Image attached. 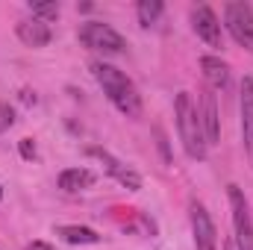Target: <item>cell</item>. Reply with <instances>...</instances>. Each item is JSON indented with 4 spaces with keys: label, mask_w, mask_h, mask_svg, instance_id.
Wrapping results in <instances>:
<instances>
[{
    "label": "cell",
    "mask_w": 253,
    "mask_h": 250,
    "mask_svg": "<svg viewBox=\"0 0 253 250\" xmlns=\"http://www.w3.org/2000/svg\"><path fill=\"white\" fill-rule=\"evenodd\" d=\"M224 27L233 42L245 50H253V6L251 3H227L224 6Z\"/></svg>",
    "instance_id": "obj_5"
},
{
    "label": "cell",
    "mask_w": 253,
    "mask_h": 250,
    "mask_svg": "<svg viewBox=\"0 0 253 250\" xmlns=\"http://www.w3.org/2000/svg\"><path fill=\"white\" fill-rule=\"evenodd\" d=\"M12 124H15V109H12L6 100H0V135H3V132H9Z\"/></svg>",
    "instance_id": "obj_17"
},
{
    "label": "cell",
    "mask_w": 253,
    "mask_h": 250,
    "mask_svg": "<svg viewBox=\"0 0 253 250\" xmlns=\"http://www.w3.org/2000/svg\"><path fill=\"white\" fill-rule=\"evenodd\" d=\"M224 250H239V248H236V242L230 239V242H227V248H224Z\"/></svg>",
    "instance_id": "obj_21"
},
{
    "label": "cell",
    "mask_w": 253,
    "mask_h": 250,
    "mask_svg": "<svg viewBox=\"0 0 253 250\" xmlns=\"http://www.w3.org/2000/svg\"><path fill=\"white\" fill-rule=\"evenodd\" d=\"M227 197H230V212H233V242L239 250H253V218L248 197L239 186H227Z\"/></svg>",
    "instance_id": "obj_4"
},
{
    "label": "cell",
    "mask_w": 253,
    "mask_h": 250,
    "mask_svg": "<svg viewBox=\"0 0 253 250\" xmlns=\"http://www.w3.org/2000/svg\"><path fill=\"white\" fill-rule=\"evenodd\" d=\"M85 153H88V156H94V159H100V162H103V168H106V174H109L112 180H118L124 188H129V191H141V177H138L132 168H126L121 159H115L109 150H103V147H88Z\"/></svg>",
    "instance_id": "obj_9"
},
{
    "label": "cell",
    "mask_w": 253,
    "mask_h": 250,
    "mask_svg": "<svg viewBox=\"0 0 253 250\" xmlns=\"http://www.w3.org/2000/svg\"><path fill=\"white\" fill-rule=\"evenodd\" d=\"M56 183L62 191H85V188H91L97 183V174L94 171H88V168H65L62 174L56 177Z\"/></svg>",
    "instance_id": "obj_13"
},
{
    "label": "cell",
    "mask_w": 253,
    "mask_h": 250,
    "mask_svg": "<svg viewBox=\"0 0 253 250\" xmlns=\"http://www.w3.org/2000/svg\"><path fill=\"white\" fill-rule=\"evenodd\" d=\"M21 94H24V100H27V103H36V94H33V91H21Z\"/></svg>",
    "instance_id": "obj_20"
},
{
    "label": "cell",
    "mask_w": 253,
    "mask_h": 250,
    "mask_svg": "<svg viewBox=\"0 0 253 250\" xmlns=\"http://www.w3.org/2000/svg\"><path fill=\"white\" fill-rule=\"evenodd\" d=\"M91 77L97 80V85L103 88V94L109 97V103L121 115H126V118H138L141 115V94H138L135 83L121 68H115L109 62H91Z\"/></svg>",
    "instance_id": "obj_1"
},
{
    "label": "cell",
    "mask_w": 253,
    "mask_h": 250,
    "mask_svg": "<svg viewBox=\"0 0 253 250\" xmlns=\"http://www.w3.org/2000/svg\"><path fill=\"white\" fill-rule=\"evenodd\" d=\"M18 150H21L24 159H36V141L33 138H21L18 141Z\"/></svg>",
    "instance_id": "obj_18"
},
{
    "label": "cell",
    "mask_w": 253,
    "mask_h": 250,
    "mask_svg": "<svg viewBox=\"0 0 253 250\" xmlns=\"http://www.w3.org/2000/svg\"><path fill=\"white\" fill-rule=\"evenodd\" d=\"M24 250H56V248H53V245H47V242H30Z\"/></svg>",
    "instance_id": "obj_19"
},
{
    "label": "cell",
    "mask_w": 253,
    "mask_h": 250,
    "mask_svg": "<svg viewBox=\"0 0 253 250\" xmlns=\"http://www.w3.org/2000/svg\"><path fill=\"white\" fill-rule=\"evenodd\" d=\"M197 115H200V126H203V135H206V144H218L221 141V118H218V100H215V91L212 88H200L197 91Z\"/></svg>",
    "instance_id": "obj_8"
},
{
    "label": "cell",
    "mask_w": 253,
    "mask_h": 250,
    "mask_svg": "<svg viewBox=\"0 0 253 250\" xmlns=\"http://www.w3.org/2000/svg\"><path fill=\"white\" fill-rule=\"evenodd\" d=\"M15 36H18L27 47H47L50 39H53V30H50V24H44V21H39V18H27V21H18Z\"/></svg>",
    "instance_id": "obj_11"
},
{
    "label": "cell",
    "mask_w": 253,
    "mask_h": 250,
    "mask_svg": "<svg viewBox=\"0 0 253 250\" xmlns=\"http://www.w3.org/2000/svg\"><path fill=\"white\" fill-rule=\"evenodd\" d=\"M56 236L68 245H100V236L91 227H80V224H62L56 227Z\"/></svg>",
    "instance_id": "obj_14"
},
{
    "label": "cell",
    "mask_w": 253,
    "mask_h": 250,
    "mask_svg": "<svg viewBox=\"0 0 253 250\" xmlns=\"http://www.w3.org/2000/svg\"><path fill=\"white\" fill-rule=\"evenodd\" d=\"M189 18H191V30L197 33L200 42H206L209 47H224V33H221V21L218 15L206 6V3H197L189 9Z\"/></svg>",
    "instance_id": "obj_7"
},
{
    "label": "cell",
    "mask_w": 253,
    "mask_h": 250,
    "mask_svg": "<svg viewBox=\"0 0 253 250\" xmlns=\"http://www.w3.org/2000/svg\"><path fill=\"white\" fill-rule=\"evenodd\" d=\"M189 221H191V236H194V248L197 250H218V230L212 215L206 212V206L200 200H189Z\"/></svg>",
    "instance_id": "obj_6"
},
{
    "label": "cell",
    "mask_w": 253,
    "mask_h": 250,
    "mask_svg": "<svg viewBox=\"0 0 253 250\" xmlns=\"http://www.w3.org/2000/svg\"><path fill=\"white\" fill-rule=\"evenodd\" d=\"M77 39L83 47L94 50V53H106V56H121L126 53V39L109 24L103 21H85L77 30Z\"/></svg>",
    "instance_id": "obj_3"
},
{
    "label": "cell",
    "mask_w": 253,
    "mask_h": 250,
    "mask_svg": "<svg viewBox=\"0 0 253 250\" xmlns=\"http://www.w3.org/2000/svg\"><path fill=\"white\" fill-rule=\"evenodd\" d=\"M200 71H203V80H206V88L212 91H224L230 85V65L224 62L221 56H200Z\"/></svg>",
    "instance_id": "obj_12"
},
{
    "label": "cell",
    "mask_w": 253,
    "mask_h": 250,
    "mask_svg": "<svg viewBox=\"0 0 253 250\" xmlns=\"http://www.w3.org/2000/svg\"><path fill=\"white\" fill-rule=\"evenodd\" d=\"M30 12H33V18H39V21H56L59 18V3H30Z\"/></svg>",
    "instance_id": "obj_16"
},
{
    "label": "cell",
    "mask_w": 253,
    "mask_h": 250,
    "mask_svg": "<svg viewBox=\"0 0 253 250\" xmlns=\"http://www.w3.org/2000/svg\"><path fill=\"white\" fill-rule=\"evenodd\" d=\"M239 109H242V138H245V153L253 165V77L242 80L239 88Z\"/></svg>",
    "instance_id": "obj_10"
},
{
    "label": "cell",
    "mask_w": 253,
    "mask_h": 250,
    "mask_svg": "<svg viewBox=\"0 0 253 250\" xmlns=\"http://www.w3.org/2000/svg\"><path fill=\"white\" fill-rule=\"evenodd\" d=\"M0 197H3V188H0Z\"/></svg>",
    "instance_id": "obj_22"
},
{
    "label": "cell",
    "mask_w": 253,
    "mask_h": 250,
    "mask_svg": "<svg viewBox=\"0 0 253 250\" xmlns=\"http://www.w3.org/2000/svg\"><path fill=\"white\" fill-rule=\"evenodd\" d=\"M162 12H165L162 0H138V6H135V15H138V24H141V27L156 24Z\"/></svg>",
    "instance_id": "obj_15"
},
{
    "label": "cell",
    "mask_w": 253,
    "mask_h": 250,
    "mask_svg": "<svg viewBox=\"0 0 253 250\" xmlns=\"http://www.w3.org/2000/svg\"><path fill=\"white\" fill-rule=\"evenodd\" d=\"M174 118H177V132H180L186 156L194 159V162H203L206 153H209V144H206V135H203V126H200V115H197V103H194L191 91H180L177 94Z\"/></svg>",
    "instance_id": "obj_2"
}]
</instances>
